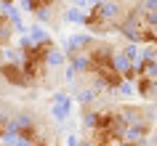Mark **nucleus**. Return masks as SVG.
<instances>
[{"mask_svg":"<svg viewBox=\"0 0 157 146\" xmlns=\"http://www.w3.org/2000/svg\"><path fill=\"white\" fill-rule=\"evenodd\" d=\"M0 74H3L11 85H21V88L27 85L24 72H21V66H16V64H3V66H0Z\"/></svg>","mask_w":157,"mask_h":146,"instance_id":"f257e3e1","label":"nucleus"}]
</instances>
